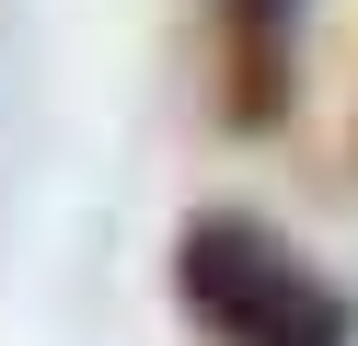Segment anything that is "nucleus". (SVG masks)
<instances>
[{
  "instance_id": "1",
  "label": "nucleus",
  "mask_w": 358,
  "mask_h": 346,
  "mask_svg": "<svg viewBox=\"0 0 358 346\" xmlns=\"http://www.w3.org/2000/svg\"><path fill=\"white\" fill-rule=\"evenodd\" d=\"M173 289H185V312H196L208 346H347V335H358V312L255 219V208H208V219H185V243H173Z\"/></svg>"
}]
</instances>
